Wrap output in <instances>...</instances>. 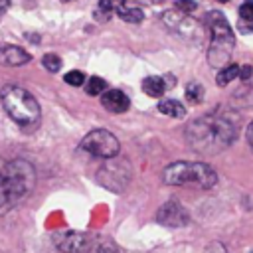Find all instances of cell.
I'll list each match as a JSON object with an SVG mask.
<instances>
[{
    "label": "cell",
    "instance_id": "obj_1",
    "mask_svg": "<svg viewBox=\"0 0 253 253\" xmlns=\"http://www.w3.org/2000/svg\"><path fill=\"white\" fill-rule=\"evenodd\" d=\"M235 136H237L235 123L229 117L219 113L200 117L192 121L186 128L188 144L202 154H215L227 148L235 140Z\"/></svg>",
    "mask_w": 253,
    "mask_h": 253
},
{
    "label": "cell",
    "instance_id": "obj_2",
    "mask_svg": "<svg viewBox=\"0 0 253 253\" xmlns=\"http://www.w3.org/2000/svg\"><path fill=\"white\" fill-rule=\"evenodd\" d=\"M36 184V170L28 160L16 158L0 170V213L22 202Z\"/></svg>",
    "mask_w": 253,
    "mask_h": 253
},
{
    "label": "cell",
    "instance_id": "obj_3",
    "mask_svg": "<svg viewBox=\"0 0 253 253\" xmlns=\"http://www.w3.org/2000/svg\"><path fill=\"white\" fill-rule=\"evenodd\" d=\"M0 101L10 115L22 126H36L40 121V105L30 91L18 85H4L0 89Z\"/></svg>",
    "mask_w": 253,
    "mask_h": 253
},
{
    "label": "cell",
    "instance_id": "obj_4",
    "mask_svg": "<svg viewBox=\"0 0 253 253\" xmlns=\"http://www.w3.org/2000/svg\"><path fill=\"white\" fill-rule=\"evenodd\" d=\"M162 178L170 186L196 184L204 190L211 188L217 182L215 170L211 166H208L206 162H174L164 168Z\"/></svg>",
    "mask_w": 253,
    "mask_h": 253
},
{
    "label": "cell",
    "instance_id": "obj_5",
    "mask_svg": "<svg viewBox=\"0 0 253 253\" xmlns=\"http://www.w3.org/2000/svg\"><path fill=\"white\" fill-rule=\"evenodd\" d=\"M53 243L63 253H119L117 245L97 233L87 231H65L53 237Z\"/></svg>",
    "mask_w": 253,
    "mask_h": 253
},
{
    "label": "cell",
    "instance_id": "obj_6",
    "mask_svg": "<svg viewBox=\"0 0 253 253\" xmlns=\"http://www.w3.org/2000/svg\"><path fill=\"white\" fill-rule=\"evenodd\" d=\"M208 24L211 30V47H210V63L211 65H223L233 49L235 38L233 32L227 24V20L223 18L221 12H210L208 14Z\"/></svg>",
    "mask_w": 253,
    "mask_h": 253
},
{
    "label": "cell",
    "instance_id": "obj_7",
    "mask_svg": "<svg viewBox=\"0 0 253 253\" xmlns=\"http://www.w3.org/2000/svg\"><path fill=\"white\" fill-rule=\"evenodd\" d=\"M130 164L119 156H113V158H107V162L99 168L97 172V182L107 188V190H113V192H121L128 180H130Z\"/></svg>",
    "mask_w": 253,
    "mask_h": 253
},
{
    "label": "cell",
    "instance_id": "obj_8",
    "mask_svg": "<svg viewBox=\"0 0 253 253\" xmlns=\"http://www.w3.org/2000/svg\"><path fill=\"white\" fill-rule=\"evenodd\" d=\"M81 148L97 158H113L119 154V140L113 132L105 128H95L85 134L81 140Z\"/></svg>",
    "mask_w": 253,
    "mask_h": 253
},
{
    "label": "cell",
    "instance_id": "obj_9",
    "mask_svg": "<svg viewBox=\"0 0 253 253\" xmlns=\"http://www.w3.org/2000/svg\"><path fill=\"white\" fill-rule=\"evenodd\" d=\"M156 219L162 223V225H168V227H182V225H188L190 221V213L186 211V208L174 200L166 202L158 213H156Z\"/></svg>",
    "mask_w": 253,
    "mask_h": 253
},
{
    "label": "cell",
    "instance_id": "obj_10",
    "mask_svg": "<svg viewBox=\"0 0 253 253\" xmlns=\"http://www.w3.org/2000/svg\"><path fill=\"white\" fill-rule=\"evenodd\" d=\"M101 103L111 113H125L128 109V97L119 89H107L101 95Z\"/></svg>",
    "mask_w": 253,
    "mask_h": 253
},
{
    "label": "cell",
    "instance_id": "obj_11",
    "mask_svg": "<svg viewBox=\"0 0 253 253\" xmlns=\"http://www.w3.org/2000/svg\"><path fill=\"white\" fill-rule=\"evenodd\" d=\"M32 59V55L26 51V49H22V47H18V45H0V63L2 65H24V63H28Z\"/></svg>",
    "mask_w": 253,
    "mask_h": 253
},
{
    "label": "cell",
    "instance_id": "obj_12",
    "mask_svg": "<svg viewBox=\"0 0 253 253\" xmlns=\"http://www.w3.org/2000/svg\"><path fill=\"white\" fill-rule=\"evenodd\" d=\"M142 91L148 95V97H162L164 91H166V83L162 77H144L142 79Z\"/></svg>",
    "mask_w": 253,
    "mask_h": 253
},
{
    "label": "cell",
    "instance_id": "obj_13",
    "mask_svg": "<svg viewBox=\"0 0 253 253\" xmlns=\"http://www.w3.org/2000/svg\"><path fill=\"white\" fill-rule=\"evenodd\" d=\"M158 111L162 115H168V117H174V119H182L186 115L184 105L180 101H176V99H164V101H160L158 103Z\"/></svg>",
    "mask_w": 253,
    "mask_h": 253
},
{
    "label": "cell",
    "instance_id": "obj_14",
    "mask_svg": "<svg viewBox=\"0 0 253 253\" xmlns=\"http://www.w3.org/2000/svg\"><path fill=\"white\" fill-rule=\"evenodd\" d=\"M117 14H119L121 20L128 22V24H138V22H142V18H144V14H142L140 8H132V6H125V4L117 8Z\"/></svg>",
    "mask_w": 253,
    "mask_h": 253
},
{
    "label": "cell",
    "instance_id": "obj_15",
    "mask_svg": "<svg viewBox=\"0 0 253 253\" xmlns=\"http://www.w3.org/2000/svg\"><path fill=\"white\" fill-rule=\"evenodd\" d=\"M237 75H239V67H237L235 63H229V65H223V67L219 69L215 81H217L219 87H225V85H229Z\"/></svg>",
    "mask_w": 253,
    "mask_h": 253
},
{
    "label": "cell",
    "instance_id": "obj_16",
    "mask_svg": "<svg viewBox=\"0 0 253 253\" xmlns=\"http://www.w3.org/2000/svg\"><path fill=\"white\" fill-rule=\"evenodd\" d=\"M113 10H115V4L111 0H99L97 8H95V20L97 22H107L111 16H113Z\"/></svg>",
    "mask_w": 253,
    "mask_h": 253
},
{
    "label": "cell",
    "instance_id": "obj_17",
    "mask_svg": "<svg viewBox=\"0 0 253 253\" xmlns=\"http://www.w3.org/2000/svg\"><path fill=\"white\" fill-rule=\"evenodd\" d=\"M85 91L87 95H103L107 91V83L101 77H89L85 83Z\"/></svg>",
    "mask_w": 253,
    "mask_h": 253
},
{
    "label": "cell",
    "instance_id": "obj_18",
    "mask_svg": "<svg viewBox=\"0 0 253 253\" xmlns=\"http://www.w3.org/2000/svg\"><path fill=\"white\" fill-rule=\"evenodd\" d=\"M186 99L190 101V103H194V105H198V103H202V99H204V87L200 85V83H188V87H186Z\"/></svg>",
    "mask_w": 253,
    "mask_h": 253
},
{
    "label": "cell",
    "instance_id": "obj_19",
    "mask_svg": "<svg viewBox=\"0 0 253 253\" xmlns=\"http://www.w3.org/2000/svg\"><path fill=\"white\" fill-rule=\"evenodd\" d=\"M42 63H43V67H45L47 71H51V73L59 71V67H61V59H59V55H55V53H45L43 59H42Z\"/></svg>",
    "mask_w": 253,
    "mask_h": 253
},
{
    "label": "cell",
    "instance_id": "obj_20",
    "mask_svg": "<svg viewBox=\"0 0 253 253\" xmlns=\"http://www.w3.org/2000/svg\"><path fill=\"white\" fill-rule=\"evenodd\" d=\"M63 81H65L67 85H73V87H79V85H83V83H85V73H83V71H79V69H73V71H69V73H65V77H63Z\"/></svg>",
    "mask_w": 253,
    "mask_h": 253
},
{
    "label": "cell",
    "instance_id": "obj_21",
    "mask_svg": "<svg viewBox=\"0 0 253 253\" xmlns=\"http://www.w3.org/2000/svg\"><path fill=\"white\" fill-rule=\"evenodd\" d=\"M174 6H176L178 12H182V14H190V12H194V10L198 8V2H196V0H176Z\"/></svg>",
    "mask_w": 253,
    "mask_h": 253
},
{
    "label": "cell",
    "instance_id": "obj_22",
    "mask_svg": "<svg viewBox=\"0 0 253 253\" xmlns=\"http://www.w3.org/2000/svg\"><path fill=\"white\" fill-rule=\"evenodd\" d=\"M239 16H241V20H245V22H253V0H245V2L239 6Z\"/></svg>",
    "mask_w": 253,
    "mask_h": 253
},
{
    "label": "cell",
    "instance_id": "obj_23",
    "mask_svg": "<svg viewBox=\"0 0 253 253\" xmlns=\"http://www.w3.org/2000/svg\"><path fill=\"white\" fill-rule=\"evenodd\" d=\"M245 138H247V144H249V148L253 150V121L247 125V128H245Z\"/></svg>",
    "mask_w": 253,
    "mask_h": 253
},
{
    "label": "cell",
    "instance_id": "obj_24",
    "mask_svg": "<svg viewBox=\"0 0 253 253\" xmlns=\"http://www.w3.org/2000/svg\"><path fill=\"white\" fill-rule=\"evenodd\" d=\"M251 75H253V67H251V65H245V67L239 69V77H241L243 81H247Z\"/></svg>",
    "mask_w": 253,
    "mask_h": 253
},
{
    "label": "cell",
    "instance_id": "obj_25",
    "mask_svg": "<svg viewBox=\"0 0 253 253\" xmlns=\"http://www.w3.org/2000/svg\"><path fill=\"white\" fill-rule=\"evenodd\" d=\"M217 2H221V4H223V2H229V0H217Z\"/></svg>",
    "mask_w": 253,
    "mask_h": 253
},
{
    "label": "cell",
    "instance_id": "obj_26",
    "mask_svg": "<svg viewBox=\"0 0 253 253\" xmlns=\"http://www.w3.org/2000/svg\"><path fill=\"white\" fill-rule=\"evenodd\" d=\"M63 2H71V0H63Z\"/></svg>",
    "mask_w": 253,
    "mask_h": 253
},
{
    "label": "cell",
    "instance_id": "obj_27",
    "mask_svg": "<svg viewBox=\"0 0 253 253\" xmlns=\"http://www.w3.org/2000/svg\"><path fill=\"white\" fill-rule=\"evenodd\" d=\"M154 2H162V0H154Z\"/></svg>",
    "mask_w": 253,
    "mask_h": 253
},
{
    "label": "cell",
    "instance_id": "obj_28",
    "mask_svg": "<svg viewBox=\"0 0 253 253\" xmlns=\"http://www.w3.org/2000/svg\"><path fill=\"white\" fill-rule=\"evenodd\" d=\"M251 253H253V251H251Z\"/></svg>",
    "mask_w": 253,
    "mask_h": 253
}]
</instances>
